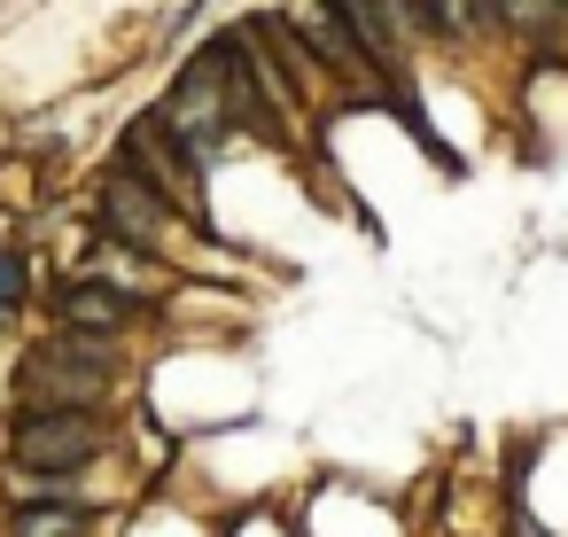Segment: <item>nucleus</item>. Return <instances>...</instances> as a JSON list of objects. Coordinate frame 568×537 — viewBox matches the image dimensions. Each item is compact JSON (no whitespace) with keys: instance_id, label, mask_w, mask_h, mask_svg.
<instances>
[{"instance_id":"39448f33","label":"nucleus","mask_w":568,"mask_h":537,"mask_svg":"<svg viewBox=\"0 0 568 537\" xmlns=\"http://www.w3.org/2000/svg\"><path fill=\"white\" fill-rule=\"evenodd\" d=\"M335 9H343V24L358 32V48L382 55L389 71L413 55V0H335Z\"/></svg>"},{"instance_id":"9d476101","label":"nucleus","mask_w":568,"mask_h":537,"mask_svg":"<svg viewBox=\"0 0 568 537\" xmlns=\"http://www.w3.org/2000/svg\"><path fill=\"white\" fill-rule=\"evenodd\" d=\"M17 537H87V521L63 506H32V514H17Z\"/></svg>"},{"instance_id":"7ed1b4c3","label":"nucleus","mask_w":568,"mask_h":537,"mask_svg":"<svg viewBox=\"0 0 568 537\" xmlns=\"http://www.w3.org/2000/svg\"><path fill=\"white\" fill-rule=\"evenodd\" d=\"M288 24L320 48V71H343L351 87H382V71H374V55L358 48V32L343 24V9H335V0H296V9H288Z\"/></svg>"},{"instance_id":"f8f14e48","label":"nucleus","mask_w":568,"mask_h":537,"mask_svg":"<svg viewBox=\"0 0 568 537\" xmlns=\"http://www.w3.org/2000/svg\"><path fill=\"white\" fill-rule=\"evenodd\" d=\"M17 304H24V257L0 250V312H17Z\"/></svg>"},{"instance_id":"1a4fd4ad","label":"nucleus","mask_w":568,"mask_h":537,"mask_svg":"<svg viewBox=\"0 0 568 537\" xmlns=\"http://www.w3.org/2000/svg\"><path fill=\"white\" fill-rule=\"evenodd\" d=\"M490 9H498V24H514L529 40H552L568 24V0H490Z\"/></svg>"},{"instance_id":"423d86ee","label":"nucleus","mask_w":568,"mask_h":537,"mask_svg":"<svg viewBox=\"0 0 568 537\" xmlns=\"http://www.w3.org/2000/svg\"><path fill=\"white\" fill-rule=\"evenodd\" d=\"M24 382H32L40 397H71V405H94V397L110 389V366H94L87 351H63V343H48V351H32Z\"/></svg>"},{"instance_id":"20e7f679","label":"nucleus","mask_w":568,"mask_h":537,"mask_svg":"<svg viewBox=\"0 0 568 537\" xmlns=\"http://www.w3.org/2000/svg\"><path fill=\"white\" fill-rule=\"evenodd\" d=\"M102 226H110L118 242H133V250H164V242H172V211H164V195H156L141 172H118V180L102 188Z\"/></svg>"},{"instance_id":"0eeeda50","label":"nucleus","mask_w":568,"mask_h":537,"mask_svg":"<svg viewBox=\"0 0 568 537\" xmlns=\"http://www.w3.org/2000/svg\"><path fill=\"white\" fill-rule=\"evenodd\" d=\"M125 172H141L164 203H195V156H187V149L172 156V149H164V125H141V133L125 141Z\"/></svg>"},{"instance_id":"9b49d317","label":"nucleus","mask_w":568,"mask_h":537,"mask_svg":"<svg viewBox=\"0 0 568 537\" xmlns=\"http://www.w3.org/2000/svg\"><path fill=\"white\" fill-rule=\"evenodd\" d=\"M420 17H428L436 32H452V40H467V32H475V0H420Z\"/></svg>"},{"instance_id":"f257e3e1","label":"nucleus","mask_w":568,"mask_h":537,"mask_svg":"<svg viewBox=\"0 0 568 537\" xmlns=\"http://www.w3.org/2000/svg\"><path fill=\"white\" fill-rule=\"evenodd\" d=\"M187 156H211L226 133H234V94H226V48H211V55H195V71L172 87V102H164V118H156Z\"/></svg>"},{"instance_id":"f03ea898","label":"nucleus","mask_w":568,"mask_h":537,"mask_svg":"<svg viewBox=\"0 0 568 537\" xmlns=\"http://www.w3.org/2000/svg\"><path fill=\"white\" fill-rule=\"evenodd\" d=\"M102 452V428L71 405V413H24L17 421V467L32 475H63V467H87Z\"/></svg>"},{"instance_id":"6e6552de","label":"nucleus","mask_w":568,"mask_h":537,"mask_svg":"<svg viewBox=\"0 0 568 537\" xmlns=\"http://www.w3.org/2000/svg\"><path fill=\"white\" fill-rule=\"evenodd\" d=\"M125 320H133V304H125V288H110L102 273L63 288V327H79V335H118Z\"/></svg>"}]
</instances>
